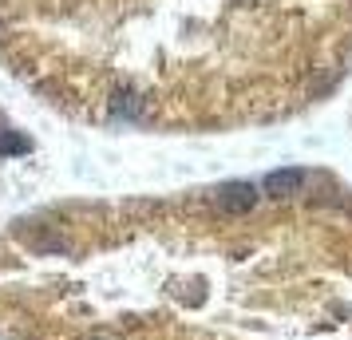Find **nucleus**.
<instances>
[{"mask_svg":"<svg viewBox=\"0 0 352 340\" xmlns=\"http://www.w3.org/2000/svg\"><path fill=\"white\" fill-rule=\"evenodd\" d=\"M0 64L96 123H265L344 80L352 0H0Z\"/></svg>","mask_w":352,"mask_h":340,"instance_id":"nucleus-1","label":"nucleus"},{"mask_svg":"<svg viewBox=\"0 0 352 340\" xmlns=\"http://www.w3.org/2000/svg\"><path fill=\"white\" fill-rule=\"evenodd\" d=\"M305 186H309V170H273L261 182V190L270 198H293V194H301Z\"/></svg>","mask_w":352,"mask_h":340,"instance_id":"nucleus-2","label":"nucleus"}]
</instances>
